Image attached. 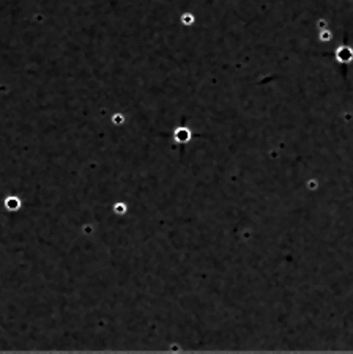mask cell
<instances>
[{"mask_svg":"<svg viewBox=\"0 0 353 354\" xmlns=\"http://www.w3.org/2000/svg\"><path fill=\"white\" fill-rule=\"evenodd\" d=\"M6 205H8L10 209H13V208H17V206H19V201H17V198H8Z\"/></svg>","mask_w":353,"mask_h":354,"instance_id":"obj_1","label":"cell"}]
</instances>
